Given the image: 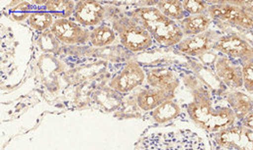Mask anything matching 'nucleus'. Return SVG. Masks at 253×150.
Listing matches in <instances>:
<instances>
[{"label":"nucleus","instance_id":"obj_3","mask_svg":"<svg viewBox=\"0 0 253 150\" xmlns=\"http://www.w3.org/2000/svg\"><path fill=\"white\" fill-rule=\"evenodd\" d=\"M143 26L159 43L165 46L178 45L184 38V34L178 23L162 14L157 7H144L136 12Z\"/></svg>","mask_w":253,"mask_h":150},{"label":"nucleus","instance_id":"obj_12","mask_svg":"<svg viewBox=\"0 0 253 150\" xmlns=\"http://www.w3.org/2000/svg\"><path fill=\"white\" fill-rule=\"evenodd\" d=\"M104 16L103 7L94 1H82L75 7L76 20L84 26L98 25Z\"/></svg>","mask_w":253,"mask_h":150},{"label":"nucleus","instance_id":"obj_21","mask_svg":"<svg viewBox=\"0 0 253 150\" xmlns=\"http://www.w3.org/2000/svg\"><path fill=\"white\" fill-rule=\"evenodd\" d=\"M29 23L33 28L39 31H42L54 24L53 15L46 12H36L30 16Z\"/></svg>","mask_w":253,"mask_h":150},{"label":"nucleus","instance_id":"obj_18","mask_svg":"<svg viewBox=\"0 0 253 150\" xmlns=\"http://www.w3.org/2000/svg\"><path fill=\"white\" fill-rule=\"evenodd\" d=\"M156 7L162 14L175 22H180L187 17L183 1H160L156 3Z\"/></svg>","mask_w":253,"mask_h":150},{"label":"nucleus","instance_id":"obj_6","mask_svg":"<svg viewBox=\"0 0 253 150\" xmlns=\"http://www.w3.org/2000/svg\"><path fill=\"white\" fill-rule=\"evenodd\" d=\"M214 49L223 55L245 62L253 58V46L239 35H227L217 38Z\"/></svg>","mask_w":253,"mask_h":150},{"label":"nucleus","instance_id":"obj_22","mask_svg":"<svg viewBox=\"0 0 253 150\" xmlns=\"http://www.w3.org/2000/svg\"><path fill=\"white\" fill-rule=\"evenodd\" d=\"M183 5L187 14L192 15H201L207 14L210 4L205 1H196V0H186L183 1Z\"/></svg>","mask_w":253,"mask_h":150},{"label":"nucleus","instance_id":"obj_5","mask_svg":"<svg viewBox=\"0 0 253 150\" xmlns=\"http://www.w3.org/2000/svg\"><path fill=\"white\" fill-rule=\"evenodd\" d=\"M215 142L224 150H253V131L239 123L216 133Z\"/></svg>","mask_w":253,"mask_h":150},{"label":"nucleus","instance_id":"obj_26","mask_svg":"<svg viewBox=\"0 0 253 150\" xmlns=\"http://www.w3.org/2000/svg\"></svg>","mask_w":253,"mask_h":150},{"label":"nucleus","instance_id":"obj_11","mask_svg":"<svg viewBox=\"0 0 253 150\" xmlns=\"http://www.w3.org/2000/svg\"><path fill=\"white\" fill-rule=\"evenodd\" d=\"M145 78L143 70L136 63H129L124 71L117 75L112 81L111 86L115 89L126 92L141 84Z\"/></svg>","mask_w":253,"mask_h":150},{"label":"nucleus","instance_id":"obj_20","mask_svg":"<svg viewBox=\"0 0 253 150\" xmlns=\"http://www.w3.org/2000/svg\"><path fill=\"white\" fill-rule=\"evenodd\" d=\"M46 8L50 14L65 19L75 11V4L72 1H48Z\"/></svg>","mask_w":253,"mask_h":150},{"label":"nucleus","instance_id":"obj_13","mask_svg":"<svg viewBox=\"0 0 253 150\" xmlns=\"http://www.w3.org/2000/svg\"><path fill=\"white\" fill-rule=\"evenodd\" d=\"M227 103L240 123L253 109V98L240 90L231 91L227 95Z\"/></svg>","mask_w":253,"mask_h":150},{"label":"nucleus","instance_id":"obj_25","mask_svg":"<svg viewBox=\"0 0 253 150\" xmlns=\"http://www.w3.org/2000/svg\"><path fill=\"white\" fill-rule=\"evenodd\" d=\"M240 4L253 16V1H240Z\"/></svg>","mask_w":253,"mask_h":150},{"label":"nucleus","instance_id":"obj_17","mask_svg":"<svg viewBox=\"0 0 253 150\" xmlns=\"http://www.w3.org/2000/svg\"><path fill=\"white\" fill-rule=\"evenodd\" d=\"M180 113L181 108L178 103L170 99L153 109L150 113V116L155 122L159 124H165L176 119Z\"/></svg>","mask_w":253,"mask_h":150},{"label":"nucleus","instance_id":"obj_2","mask_svg":"<svg viewBox=\"0 0 253 150\" xmlns=\"http://www.w3.org/2000/svg\"><path fill=\"white\" fill-rule=\"evenodd\" d=\"M192 121L209 133H218L237 124V118L228 103H217L206 91L194 93L188 107Z\"/></svg>","mask_w":253,"mask_h":150},{"label":"nucleus","instance_id":"obj_24","mask_svg":"<svg viewBox=\"0 0 253 150\" xmlns=\"http://www.w3.org/2000/svg\"><path fill=\"white\" fill-rule=\"evenodd\" d=\"M240 124L253 131V109L240 122Z\"/></svg>","mask_w":253,"mask_h":150},{"label":"nucleus","instance_id":"obj_23","mask_svg":"<svg viewBox=\"0 0 253 150\" xmlns=\"http://www.w3.org/2000/svg\"><path fill=\"white\" fill-rule=\"evenodd\" d=\"M244 87L247 91L253 93V58L242 62Z\"/></svg>","mask_w":253,"mask_h":150},{"label":"nucleus","instance_id":"obj_16","mask_svg":"<svg viewBox=\"0 0 253 150\" xmlns=\"http://www.w3.org/2000/svg\"><path fill=\"white\" fill-rule=\"evenodd\" d=\"M148 82L155 88L165 89L174 93V90L178 85V77L174 71L157 69L148 74Z\"/></svg>","mask_w":253,"mask_h":150},{"label":"nucleus","instance_id":"obj_19","mask_svg":"<svg viewBox=\"0 0 253 150\" xmlns=\"http://www.w3.org/2000/svg\"><path fill=\"white\" fill-rule=\"evenodd\" d=\"M90 40L95 46L108 45L115 40V34L111 28L107 26H101L93 31L90 37Z\"/></svg>","mask_w":253,"mask_h":150},{"label":"nucleus","instance_id":"obj_9","mask_svg":"<svg viewBox=\"0 0 253 150\" xmlns=\"http://www.w3.org/2000/svg\"><path fill=\"white\" fill-rule=\"evenodd\" d=\"M52 32L58 39L66 43L85 41L88 38L86 32L80 25L67 19L56 20L52 25Z\"/></svg>","mask_w":253,"mask_h":150},{"label":"nucleus","instance_id":"obj_10","mask_svg":"<svg viewBox=\"0 0 253 150\" xmlns=\"http://www.w3.org/2000/svg\"><path fill=\"white\" fill-rule=\"evenodd\" d=\"M217 38L211 34L203 33L197 36L183 38V40L177 45L178 50L184 54L190 56H198L214 47Z\"/></svg>","mask_w":253,"mask_h":150},{"label":"nucleus","instance_id":"obj_15","mask_svg":"<svg viewBox=\"0 0 253 150\" xmlns=\"http://www.w3.org/2000/svg\"><path fill=\"white\" fill-rule=\"evenodd\" d=\"M211 24V18L207 14L187 16L178 23L184 36H197L206 33Z\"/></svg>","mask_w":253,"mask_h":150},{"label":"nucleus","instance_id":"obj_1","mask_svg":"<svg viewBox=\"0 0 253 150\" xmlns=\"http://www.w3.org/2000/svg\"><path fill=\"white\" fill-rule=\"evenodd\" d=\"M135 150H210V146L198 132L172 126L146 133Z\"/></svg>","mask_w":253,"mask_h":150},{"label":"nucleus","instance_id":"obj_4","mask_svg":"<svg viewBox=\"0 0 253 150\" xmlns=\"http://www.w3.org/2000/svg\"><path fill=\"white\" fill-rule=\"evenodd\" d=\"M207 15L211 19L221 20L230 25L253 31V16L240 4V1H223L211 4Z\"/></svg>","mask_w":253,"mask_h":150},{"label":"nucleus","instance_id":"obj_14","mask_svg":"<svg viewBox=\"0 0 253 150\" xmlns=\"http://www.w3.org/2000/svg\"><path fill=\"white\" fill-rule=\"evenodd\" d=\"M173 95L174 93L168 90L152 87L151 89H147L139 94L138 105L145 111H152L165 101L170 100Z\"/></svg>","mask_w":253,"mask_h":150},{"label":"nucleus","instance_id":"obj_7","mask_svg":"<svg viewBox=\"0 0 253 150\" xmlns=\"http://www.w3.org/2000/svg\"><path fill=\"white\" fill-rule=\"evenodd\" d=\"M121 39L125 46L131 51H142L153 43L150 33L141 25L128 23L121 32Z\"/></svg>","mask_w":253,"mask_h":150},{"label":"nucleus","instance_id":"obj_8","mask_svg":"<svg viewBox=\"0 0 253 150\" xmlns=\"http://www.w3.org/2000/svg\"><path fill=\"white\" fill-rule=\"evenodd\" d=\"M215 72L229 88L244 87L242 63L237 64L227 56H220L215 63Z\"/></svg>","mask_w":253,"mask_h":150}]
</instances>
